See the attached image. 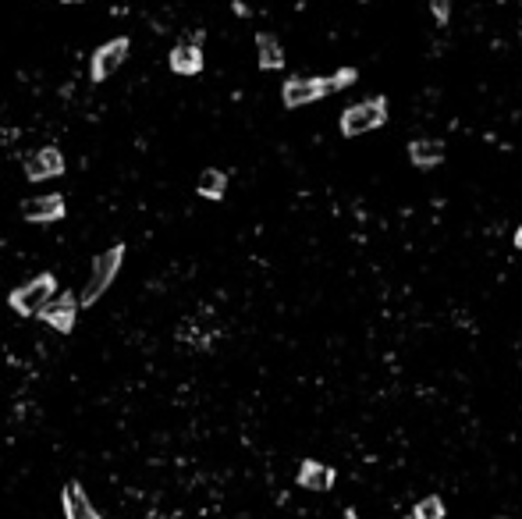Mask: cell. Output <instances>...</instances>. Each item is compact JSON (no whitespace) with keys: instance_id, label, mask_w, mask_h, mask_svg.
<instances>
[{"instance_id":"1","label":"cell","mask_w":522,"mask_h":519,"mask_svg":"<svg viewBox=\"0 0 522 519\" xmlns=\"http://www.w3.org/2000/svg\"><path fill=\"white\" fill-rule=\"evenodd\" d=\"M121 264H125V246H111V249H103V253H96V260L89 264V281L86 288H82V296H79V306H96L103 299V292L118 281V271Z\"/></svg>"},{"instance_id":"2","label":"cell","mask_w":522,"mask_h":519,"mask_svg":"<svg viewBox=\"0 0 522 519\" xmlns=\"http://www.w3.org/2000/svg\"><path fill=\"white\" fill-rule=\"evenodd\" d=\"M54 296H57V281H54V274L47 271V274H36V278L25 281V285H18L8 296V306L18 313V317H40V310Z\"/></svg>"},{"instance_id":"3","label":"cell","mask_w":522,"mask_h":519,"mask_svg":"<svg viewBox=\"0 0 522 519\" xmlns=\"http://www.w3.org/2000/svg\"><path fill=\"white\" fill-rule=\"evenodd\" d=\"M384 121H388V96H370L363 104L345 107V114H341V132H345L348 139H356L373 132V128H380Z\"/></svg>"},{"instance_id":"4","label":"cell","mask_w":522,"mask_h":519,"mask_svg":"<svg viewBox=\"0 0 522 519\" xmlns=\"http://www.w3.org/2000/svg\"><path fill=\"white\" fill-rule=\"evenodd\" d=\"M75 317H79V296H72V292H61V296H54L40 310L43 324H47V328H54V331H61V335H72Z\"/></svg>"},{"instance_id":"5","label":"cell","mask_w":522,"mask_h":519,"mask_svg":"<svg viewBox=\"0 0 522 519\" xmlns=\"http://www.w3.org/2000/svg\"><path fill=\"white\" fill-rule=\"evenodd\" d=\"M128 50H132V40H128V36H118V40L103 43V47L93 54V68H89V72H93V82H107V79H111L121 64H125Z\"/></svg>"},{"instance_id":"6","label":"cell","mask_w":522,"mask_h":519,"mask_svg":"<svg viewBox=\"0 0 522 519\" xmlns=\"http://www.w3.org/2000/svg\"><path fill=\"white\" fill-rule=\"evenodd\" d=\"M331 93V82L327 79H288L285 89H281V100H285V107H306V104H317L320 96Z\"/></svg>"},{"instance_id":"7","label":"cell","mask_w":522,"mask_h":519,"mask_svg":"<svg viewBox=\"0 0 522 519\" xmlns=\"http://www.w3.org/2000/svg\"><path fill=\"white\" fill-rule=\"evenodd\" d=\"M22 217L32 224H54L64 217V196L57 192H47V196H32V200L22 203Z\"/></svg>"},{"instance_id":"8","label":"cell","mask_w":522,"mask_h":519,"mask_svg":"<svg viewBox=\"0 0 522 519\" xmlns=\"http://www.w3.org/2000/svg\"><path fill=\"white\" fill-rule=\"evenodd\" d=\"M61 505H64V519H103L100 512H96V505L89 502V495L82 491V484H75V480L64 484Z\"/></svg>"},{"instance_id":"9","label":"cell","mask_w":522,"mask_h":519,"mask_svg":"<svg viewBox=\"0 0 522 519\" xmlns=\"http://www.w3.org/2000/svg\"><path fill=\"white\" fill-rule=\"evenodd\" d=\"M64 171V157L57 146H43L40 153H32L29 164H25V175L32 178V182H43V178H57Z\"/></svg>"},{"instance_id":"10","label":"cell","mask_w":522,"mask_h":519,"mask_svg":"<svg viewBox=\"0 0 522 519\" xmlns=\"http://www.w3.org/2000/svg\"><path fill=\"white\" fill-rule=\"evenodd\" d=\"M174 75H199L203 72V50L196 43H182V47H174L171 57H167Z\"/></svg>"},{"instance_id":"11","label":"cell","mask_w":522,"mask_h":519,"mask_svg":"<svg viewBox=\"0 0 522 519\" xmlns=\"http://www.w3.org/2000/svg\"><path fill=\"white\" fill-rule=\"evenodd\" d=\"M299 484L306 491H331L334 488V470L324 463H313V459H306V463L299 466Z\"/></svg>"},{"instance_id":"12","label":"cell","mask_w":522,"mask_h":519,"mask_svg":"<svg viewBox=\"0 0 522 519\" xmlns=\"http://www.w3.org/2000/svg\"><path fill=\"white\" fill-rule=\"evenodd\" d=\"M409 160L416 168H437L444 160V146L437 139H412L409 143Z\"/></svg>"},{"instance_id":"13","label":"cell","mask_w":522,"mask_h":519,"mask_svg":"<svg viewBox=\"0 0 522 519\" xmlns=\"http://www.w3.org/2000/svg\"><path fill=\"white\" fill-rule=\"evenodd\" d=\"M256 50H260V68L263 72H277V68H285V50H281V43H277L270 32H260V36H256Z\"/></svg>"},{"instance_id":"14","label":"cell","mask_w":522,"mask_h":519,"mask_svg":"<svg viewBox=\"0 0 522 519\" xmlns=\"http://www.w3.org/2000/svg\"><path fill=\"white\" fill-rule=\"evenodd\" d=\"M196 189H199V196H206V200H221L224 192H228V175H224V171H217V168L203 171Z\"/></svg>"},{"instance_id":"15","label":"cell","mask_w":522,"mask_h":519,"mask_svg":"<svg viewBox=\"0 0 522 519\" xmlns=\"http://www.w3.org/2000/svg\"><path fill=\"white\" fill-rule=\"evenodd\" d=\"M412 519H444V502L437 495L423 498V502H416V509H412Z\"/></svg>"},{"instance_id":"16","label":"cell","mask_w":522,"mask_h":519,"mask_svg":"<svg viewBox=\"0 0 522 519\" xmlns=\"http://www.w3.org/2000/svg\"><path fill=\"white\" fill-rule=\"evenodd\" d=\"M356 79H359V72H356V68H341V72H334L327 82H331V93H338V89H348V86H352V82H356Z\"/></svg>"},{"instance_id":"17","label":"cell","mask_w":522,"mask_h":519,"mask_svg":"<svg viewBox=\"0 0 522 519\" xmlns=\"http://www.w3.org/2000/svg\"><path fill=\"white\" fill-rule=\"evenodd\" d=\"M430 11H434L437 25H448V15H451V0H430Z\"/></svg>"},{"instance_id":"18","label":"cell","mask_w":522,"mask_h":519,"mask_svg":"<svg viewBox=\"0 0 522 519\" xmlns=\"http://www.w3.org/2000/svg\"><path fill=\"white\" fill-rule=\"evenodd\" d=\"M515 246L522 249V224H519V232H515Z\"/></svg>"},{"instance_id":"19","label":"cell","mask_w":522,"mask_h":519,"mask_svg":"<svg viewBox=\"0 0 522 519\" xmlns=\"http://www.w3.org/2000/svg\"><path fill=\"white\" fill-rule=\"evenodd\" d=\"M64 4H79V0H64Z\"/></svg>"}]
</instances>
